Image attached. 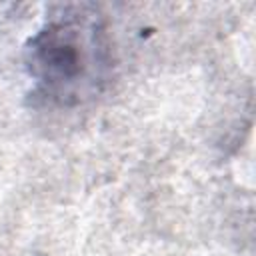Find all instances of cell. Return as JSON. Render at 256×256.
<instances>
[{
  "label": "cell",
  "instance_id": "6da1fadb",
  "mask_svg": "<svg viewBox=\"0 0 256 256\" xmlns=\"http://www.w3.org/2000/svg\"><path fill=\"white\" fill-rule=\"evenodd\" d=\"M24 68L38 104L76 108L92 102L114 68L106 20L94 6H60L26 42Z\"/></svg>",
  "mask_w": 256,
  "mask_h": 256
}]
</instances>
